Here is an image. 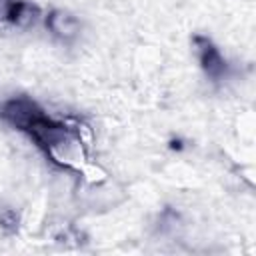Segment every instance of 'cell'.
Listing matches in <instances>:
<instances>
[{
  "mask_svg": "<svg viewBox=\"0 0 256 256\" xmlns=\"http://www.w3.org/2000/svg\"><path fill=\"white\" fill-rule=\"evenodd\" d=\"M0 120L18 132H24L44 152V156L62 170H64V162L60 150L64 146L80 148L82 144L76 126L52 118L36 100L24 94L12 96L0 104Z\"/></svg>",
  "mask_w": 256,
  "mask_h": 256,
  "instance_id": "6da1fadb",
  "label": "cell"
},
{
  "mask_svg": "<svg viewBox=\"0 0 256 256\" xmlns=\"http://www.w3.org/2000/svg\"><path fill=\"white\" fill-rule=\"evenodd\" d=\"M192 44H194V50H196L200 68L206 74V78L210 82L224 80L226 74H228V62L220 54V50L216 48V44L208 36H202V34H194L192 36Z\"/></svg>",
  "mask_w": 256,
  "mask_h": 256,
  "instance_id": "7a4b0ae2",
  "label": "cell"
},
{
  "mask_svg": "<svg viewBox=\"0 0 256 256\" xmlns=\"http://www.w3.org/2000/svg\"><path fill=\"white\" fill-rule=\"evenodd\" d=\"M44 24L54 36L62 40H72L80 32V20L66 10H50L44 16Z\"/></svg>",
  "mask_w": 256,
  "mask_h": 256,
  "instance_id": "3957f363",
  "label": "cell"
},
{
  "mask_svg": "<svg viewBox=\"0 0 256 256\" xmlns=\"http://www.w3.org/2000/svg\"><path fill=\"white\" fill-rule=\"evenodd\" d=\"M38 16H40V8L36 4L28 0H16L8 16V24L18 26V28H28L38 20Z\"/></svg>",
  "mask_w": 256,
  "mask_h": 256,
  "instance_id": "277c9868",
  "label": "cell"
},
{
  "mask_svg": "<svg viewBox=\"0 0 256 256\" xmlns=\"http://www.w3.org/2000/svg\"><path fill=\"white\" fill-rule=\"evenodd\" d=\"M18 222H20V218L12 208H0V228L2 230L12 234L18 230Z\"/></svg>",
  "mask_w": 256,
  "mask_h": 256,
  "instance_id": "5b68a950",
  "label": "cell"
},
{
  "mask_svg": "<svg viewBox=\"0 0 256 256\" xmlns=\"http://www.w3.org/2000/svg\"><path fill=\"white\" fill-rule=\"evenodd\" d=\"M16 0H0V22H8V16L12 12Z\"/></svg>",
  "mask_w": 256,
  "mask_h": 256,
  "instance_id": "8992f818",
  "label": "cell"
},
{
  "mask_svg": "<svg viewBox=\"0 0 256 256\" xmlns=\"http://www.w3.org/2000/svg\"><path fill=\"white\" fill-rule=\"evenodd\" d=\"M170 148L172 150H180L182 148V140H170Z\"/></svg>",
  "mask_w": 256,
  "mask_h": 256,
  "instance_id": "52a82bcc",
  "label": "cell"
}]
</instances>
